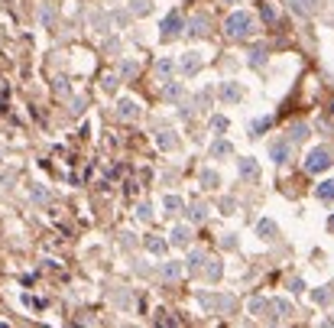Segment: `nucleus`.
<instances>
[{
    "label": "nucleus",
    "mask_w": 334,
    "mask_h": 328,
    "mask_svg": "<svg viewBox=\"0 0 334 328\" xmlns=\"http://www.w3.org/2000/svg\"><path fill=\"white\" fill-rule=\"evenodd\" d=\"M250 30H253V13H247V10H234V13L224 20V33L231 39H240V36H247Z\"/></svg>",
    "instance_id": "nucleus-1"
},
{
    "label": "nucleus",
    "mask_w": 334,
    "mask_h": 328,
    "mask_svg": "<svg viewBox=\"0 0 334 328\" xmlns=\"http://www.w3.org/2000/svg\"><path fill=\"white\" fill-rule=\"evenodd\" d=\"M328 166H331V153H328L325 146H318V149H311L308 153V159H305V172H325Z\"/></svg>",
    "instance_id": "nucleus-2"
},
{
    "label": "nucleus",
    "mask_w": 334,
    "mask_h": 328,
    "mask_svg": "<svg viewBox=\"0 0 334 328\" xmlns=\"http://www.w3.org/2000/svg\"><path fill=\"white\" fill-rule=\"evenodd\" d=\"M159 30H163V36H179L182 33V16L179 13H169L163 20V26H159Z\"/></svg>",
    "instance_id": "nucleus-3"
},
{
    "label": "nucleus",
    "mask_w": 334,
    "mask_h": 328,
    "mask_svg": "<svg viewBox=\"0 0 334 328\" xmlns=\"http://www.w3.org/2000/svg\"><path fill=\"white\" fill-rule=\"evenodd\" d=\"M117 114H120V117H124V120H133V117H136V114H140V104L127 98V101H120V108H117Z\"/></svg>",
    "instance_id": "nucleus-4"
},
{
    "label": "nucleus",
    "mask_w": 334,
    "mask_h": 328,
    "mask_svg": "<svg viewBox=\"0 0 334 328\" xmlns=\"http://www.w3.org/2000/svg\"><path fill=\"white\" fill-rule=\"evenodd\" d=\"M237 169H240V176L243 179H257V172H260V166H257V159H240V163H237Z\"/></svg>",
    "instance_id": "nucleus-5"
},
{
    "label": "nucleus",
    "mask_w": 334,
    "mask_h": 328,
    "mask_svg": "<svg viewBox=\"0 0 334 328\" xmlns=\"http://www.w3.org/2000/svg\"><path fill=\"white\" fill-rule=\"evenodd\" d=\"M179 65H182V72H188V75H192V72H198V69H201V59H198V52H185Z\"/></svg>",
    "instance_id": "nucleus-6"
},
{
    "label": "nucleus",
    "mask_w": 334,
    "mask_h": 328,
    "mask_svg": "<svg viewBox=\"0 0 334 328\" xmlns=\"http://www.w3.org/2000/svg\"><path fill=\"white\" fill-rule=\"evenodd\" d=\"M315 195H318V202H334V179L321 182V185L315 188Z\"/></svg>",
    "instance_id": "nucleus-7"
},
{
    "label": "nucleus",
    "mask_w": 334,
    "mask_h": 328,
    "mask_svg": "<svg viewBox=\"0 0 334 328\" xmlns=\"http://www.w3.org/2000/svg\"><path fill=\"white\" fill-rule=\"evenodd\" d=\"M269 153H272V159H276V163H286V159H289V143L276 140V143L269 146Z\"/></svg>",
    "instance_id": "nucleus-8"
},
{
    "label": "nucleus",
    "mask_w": 334,
    "mask_h": 328,
    "mask_svg": "<svg viewBox=\"0 0 334 328\" xmlns=\"http://www.w3.org/2000/svg\"><path fill=\"white\" fill-rule=\"evenodd\" d=\"M221 94H224L227 101H240V88L234 85V81H227V85H224V88H221Z\"/></svg>",
    "instance_id": "nucleus-9"
},
{
    "label": "nucleus",
    "mask_w": 334,
    "mask_h": 328,
    "mask_svg": "<svg viewBox=\"0 0 334 328\" xmlns=\"http://www.w3.org/2000/svg\"><path fill=\"white\" fill-rule=\"evenodd\" d=\"M257 234L260 237H276V224H272V221H260V224H257Z\"/></svg>",
    "instance_id": "nucleus-10"
},
{
    "label": "nucleus",
    "mask_w": 334,
    "mask_h": 328,
    "mask_svg": "<svg viewBox=\"0 0 334 328\" xmlns=\"http://www.w3.org/2000/svg\"><path fill=\"white\" fill-rule=\"evenodd\" d=\"M188 237H192L188 227H175V231H172V241H175V244H188Z\"/></svg>",
    "instance_id": "nucleus-11"
},
{
    "label": "nucleus",
    "mask_w": 334,
    "mask_h": 328,
    "mask_svg": "<svg viewBox=\"0 0 334 328\" xmlns=\"http://www.w3.org/2000/svg\"><path fill=\"white\" fill-rule=\"evenodd\" d=\"M204 23H208L204 16H195V20H192V23H188V26H192V33H198V36H204V33H208V30H204Z\"/></svg>",
    "instance_id": "nucleus-12"
},
{
    "label": "nucleus",
    "mask_w": 334,
    "mask_h": 328,
    "mask_svg": "<svg viewBox=\"0 0 334 328\" xmlns=\"http://www.w3.org/2000/svg\"><path fill=\"white\" fill-rule=\"evenodd\" d=\"M179 273H182V266H179V263H169V266L163 270V276H166V280H179Z\"/></svg>",
    "instance_id": "nucleus-13"
},
{
    "label": "nucleus",
    "mask_w": 334,
    "mask_h": 328,
    "mask_svg": "<svg viewBox=\"0 0 334 328\" xmlns=\"http://www.w3.org/2000/svg\"><path fill=\"white\" fill-rule=\"evenodd\" d=\"M156 143H159L163 149H172V146H175V137H169V133H159V137H156Z\"/></svg>",
    "instance_id": "nucleus-14"
},
{
    "label": "nucleus",
    "mask_w": 334,
    "mask_h": 328,
    "mask_svg": "<svg viewBox=\"0 0 334 328\" xmlns=\"http://www.w3.org/2000/svg\"><path fill=\"white\" fill-rule=\"evenodd\" d=\"M214 156H231V143L218 140V143H214Z\"/></svg>",
    "instance_id": "nucleus-15"
},
{
    "label": "nucleus",
    "mask_w": 334,
    "mask_h": 328,
    "mask_svg": "<svg viewBox=\"0 0 334 328\" xmlns=\"http://www.w3.org/2000/svg\"><path fill=\"white\" fill-rule=\"evenodd\" d=\"M179 94H182V85H166L163 88V98H169V101H172V98H179Z\"/></svg>",
    "instance_id": "nucleus-16"
},
{
    "label": "nucleus",
    "mask_w": 334,
    "mask_h": 328,
    "mask_svg": "<svg viewBox=\"0 0 334 328\" xmlns=\"http://www.w3.org/2000/svg\"><path fill=\"white\" fill-rule=\"evenodd\" d=\"M292 3H296V7L302 10V13H311V10H315V3H318V0H292Z\"/></svg>",
    "instance_id": "nucleus-17"
},
{
    "label": "nucleus",
    "mask_w": 334,
    "mask_h": 328,
    "mask_svg": "<svg viewBox=\"0 0 334 328\" xmlns=\"http://www.w3.org/2000/svg\"><path fill=\"white\" fill-rule=\"evenodd\" d=\"M289 133H292L296 140H305V137H308V127H305V124H296L292 130H289Z\"/></svg>",
    "instance_id": "nucleus-18"
},
{
    "label": "nucleus",
    "mask_w": 334,
    "mask_h": 328,
    "mask_svg": "<svg viewBox=\"0 0 334 328\" xmlns=\"http://www.w3.org/2000/svg\"><path fill=\"white\" fill-rule=\"evenodd\" d=\"M156 72H159V75H163V78H166V75H169V72H172V62H166V59H163V62L156 65Z\"/></svg>",
    "instance_id": "nucleus-19"
},
{
    "label": "nucleus",
    "mask_w": 334,
    "mask_h": 328,
    "mask_svg": "<svg viewBox=\"0 0 334 328\" xmlns=\"http://www.w3.org/2000/svg\"><path fill=\"white\" fill-rule=\"evenodd\" d=\"M166 208H169V211H175V208H182V202H179L175 195H169V198H166Z\"/></svg>",
    "instance_id": "nucleus-20"
},
{
    "label": "nucleus",
    "mask_w": 334,
    "mask_h": 328,
    "mask_svg": "<svg viewBox=\"0 0 334 328\" xmlns=\"http://www.w3.org/2000/svg\"><path fill=\"white\" fill-rule=\"evenodd\" d=\"M104 88H107V91H117V78H114V75H107V78H104Z\"/></svg>",
    "instance_id": "nucleus-21"
},
{
    "label": "nucleus",
    "mask_w": 334,
    "mask_h": 328,
    "mask_svg": "<svg viewBox=\"0 0 334 328\" xmlns=\"http://www.w3.org/2000/svg\"><path fill=\"white\" fill-rule=\"evenodd\" d=\"M198 263H201V250H195L192 257H188V266H198Z\"/></svg>",
    "instance_id": "nucleus-22"
},
{
    "label": "nucleus",
    "mask_w": 334,
    "mask_h": 328,
    "mask_svg": "<svg viewBox=\"0 0 334 328\" xmlns=\"http://www.w3.org/2000/svg\"><path fill=\"white\" fill-rule=\"evenodd\" d=\"M201 182H204V185H211V182L218 185V176H211V172H204V176H201Z\"/></svg>",
    "instance_id": "nucleus-23"
},
{
    "label": "nucleus",
    "mask_w": 334,
    "mask_h": 328,
    "mask_svg": "<svg viewBox=\"0 0 334 328\" xmlns=\"http://www.w3.org/2000/svg\"><path fill=\"white\" fill-rule=\"evenodd\" d=\"M328 227H331V231H334V215H331V218H328Z\"/></svg>",
    "instance_id": "nucleus-24"
},
{
    "label": "nucleus",
    "mask_w": 334,
    "mask_h": 328,
    "mask_svg": "<svg viewBox=\"0 0 334 328\" xmlns=\"http://www.w3.org/2000/svg\"><path fill=\"white\" fill-rule=\"evenodd\" d=\"M221 3H240V0H221Z\"/></svg>",
    "instance_id": "nucleus-25"
},
{
    "label": "nucleus",
    "mask_w": 334,
    "mask_h": 328,
    "mask_svg": "<svg viewBox=\"0 0 334 328\" xmlns=\"http://www.w3.org/2000/svg\"><path fill=\"white\" fill-rule=\"evenodd\" d=\"M331 114H334V104H331Z\"/></svg>",
    "instance_id": "nucleus-26"
}]
</instances>
